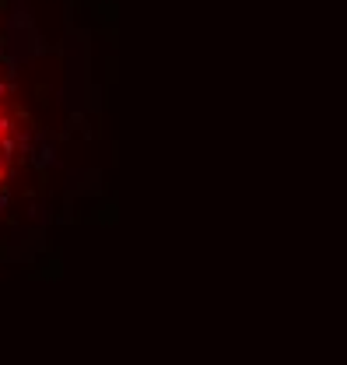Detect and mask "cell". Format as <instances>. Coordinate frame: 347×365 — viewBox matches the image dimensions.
Wrapping results in <instances>:
<instances>
[{"label":"cell","instance_id":"1","mask_svg":"<svg viewBox=\"0 0 347 365\" xmlns=\"http://www.w3.org/2000/svg\"><path fill=\"white\" fill-rule=\"evenodd\" d=\"M18 158H21V106H18V88L11 78L7 53L0 46V200L14 180Z\"/></svg>","mask_w":347,"mask_h":365}]
</instances>
